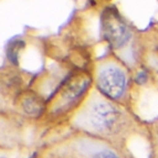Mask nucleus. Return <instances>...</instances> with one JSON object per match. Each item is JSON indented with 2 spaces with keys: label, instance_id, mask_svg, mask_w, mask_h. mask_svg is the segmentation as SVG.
<instances>
[{
  "label": "nucleus",
  "instance_id": "3",
  "mask_svg": "<svg viewBox=\"0 0 158 158\" xmlns=\"http://www.w3.org/2000/svg\"><path fill=\"white\" fill-rule=\"evenodd\" d=\"M102 35L114 50H121L132 39V31L128 24L115 7L104 9L101 18Z\"/></svg>",
  "mask_w": 158,
  "mask_h": 158
},
{
  "label": "nucleus",
  "instance_id": "5",
  "mask_svg": "<svg viewBox=\"0 0 158 158\" xmlns=\"http://www.w3.org/2000/svg\"><path fill=\"white\" fill-rule=\"evenodd\" d=\"M135 81H136L137 84H139V85L144 84V83L147 81V73H146L145 71H140L139 73L137 74Z\"/></svg>",
  "mask_w": 158,
  "mask_h": 158
},
{
  "label": "nucleus",
  "instance_id": "2",
  "mask_svg": "<svg viewBox=\"0 0 158 158\" xmlns=\"http://www.w3.org/2000/svg\"><path fill=\"white\" fill-rule=\"evenodd\" d=\"M128 75L124 68L114 61H106L98 70L96 85L100 93L111 101H119L128 90Z\"/></svg>",
  "mask_w": 158,
  "mask_h": 158
},
{
  "label": "nucleus",
  "instance_id": "1",
  "mask_svg": "<svg viewBox=\"0 0 158 158\" xmlns=\"http://www.w3.org/2000/svg\"><path fill=\"white\" fill-rule=\"evenodd\" d=\"M86 116L93 128L104 134H117L127 123L126 115L121 107L101 93L89 104Z\"/></svg>",
  "mask_w": 158,
  "mask_h": 158
},
{
  "label": "nucleus",
  "instance_id": "4",
  "mask_svg": "<svg viewBox=\"0 0 158 158\" xmlns=\"http://www.w3.org/2000/svg\"><path fill=\"white\" fill-rule=\"evenodd\" d=\"M93 158H119V157L114 152H112V150L105 149V150H101L98 154H95L93 156Z\"/></svg>",
  "mask_w": 158,
  "mask_h": 158
}]
</instances>
